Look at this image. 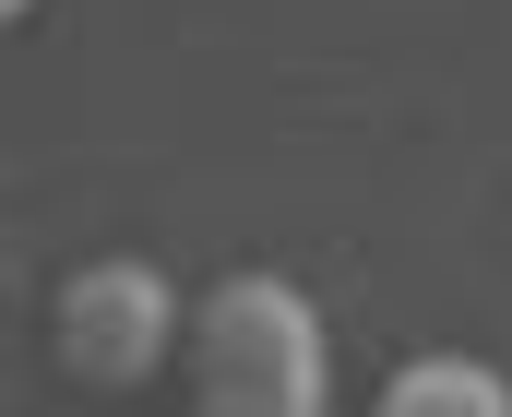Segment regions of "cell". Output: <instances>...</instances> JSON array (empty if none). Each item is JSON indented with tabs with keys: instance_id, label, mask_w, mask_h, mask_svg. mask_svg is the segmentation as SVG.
I'll use <instances>...</instances> for the list:
<instances>
[{
	"instance_id": "cell-1",
	"label": "cell",
	"mask_w": 512,
	"mask_h": 417,
	"mask_svg": "<svg viewBox=\"0 0 512 417\" xmlns=\"http://www.w3.org/2000/svg\"><path fill=\"white\" fill-rule=\"evenodd\" d=\"M179 358H191V406L215 417H322L334 394L322 310L286 275H227L203 310H179Z\"/></svg>"
},
{
	"instance_id": "cell-2",
	"label": "cell",
	"mask_w": 512,
	"mask_h": 417,
	"mask_svg": "<svg viewBox=\"0 0 512 417\" xmlns=\"http://www.w3.org/2000/svg\"><path fill=\"white\" fill-rule=\"evenodd\" d=\"M60 358L84 370V382H143L155 358H179V286L155 275V263H84V275L60 286Z\"/></svg>"
},
{
	"instance_id": "cell-3",
	"label": "cell",
	"mask_w": 512,
	"mask_h": 417,
	"mask_svg": "<svg viewBox=\"0 0 512 417\" xmlns=\"http://www.w3.org/2000/svg\"><path fill=\"white\" fill-rule=\"evenodd\" d=\"M382 417H512V370H489V358H405L382 382Z\"/></svg>"
},
{
	"instance_id": "cell-4",
	"label": "cell",
	"mask_w": 512,
	"mask_h": 417,
	"mask_svg": "<svg viewBox=\"0 0 512 417\" xmlns=\"http://www.w3.org/2000/svg\"><path fill=\"white\" fill-rule=\"evenodd\" d=\"M24 12H36V0H0V24H24Z\"/></svg>"
}]
</instances>
